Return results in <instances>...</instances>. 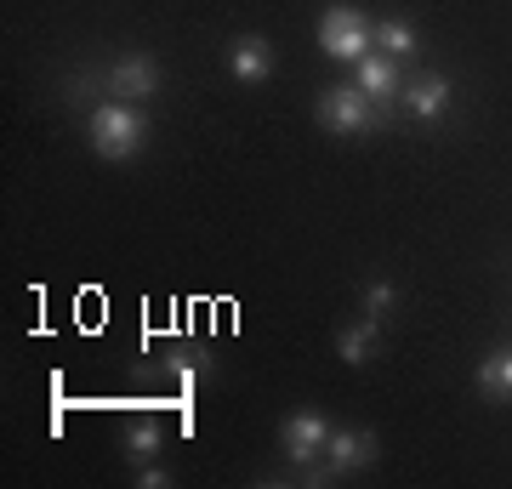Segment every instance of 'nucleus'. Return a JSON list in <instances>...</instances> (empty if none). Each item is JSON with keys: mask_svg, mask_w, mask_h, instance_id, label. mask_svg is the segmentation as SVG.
Returning <instances> with one entry per match:
<instances>
[{"mask_svg": "<svg viewBox=\"0 0 512 489\" xmlns=\"http://www.w3.org/2000/svg\"><path fill=\"white\" fill-rule=\"evenodd\" d=\"M86 143H92L97 160H137L148 148V114L137 103H92L86 109Z\"/></svg>", "mask_w": 512, "mask_h": 489, "instance_id": "f257e3e1", "label": "nucleus"}, {"mask_svg": "<svg viewBox=\"0 0 512 489\" xmlns=\"http://www.w3.org/2000/svg\"><path fill=\"white\" fill-rule=\"evenodd\" d=\"M313 120L330 131V137H365V131H382L393 120V109L370 103L359 86H325L319 103H313Z\"/></svg>", "mask_w": 512, "mask_h": 489, "instance_id": "f03ea898", "label": "nucleus"}, {"mask_svg": "<svg viewBox=\"0 0 512 489\" xmlns=\"http://www.w3.org/2000/svg\"><path fill=\"white\" fill-rule=\"evenodd\" d=\"M370 46H376V23L353 6H330L319 18V52L336 57V63H365Z\"/></svg>", "mask_w": 512, "mask_h": 489, "instance_id": "7ed1b4c3", "label": "nucleus"}, {"mask_svg": "<svg viewBox=\"0 0 512 489\" xmlns=\"http://www.w3.org/2000/svg\"><path fill=\"white\" fill-rule=\"evenodd\" d=\"M330 427L319 410H296V416H285V427H279V450H285V461H296V467H313V461H325V444H330Z\"/></svg>", "mask_w": 512, "mask_h": 489, "instance_id": "20e7f679", "label": "nucleus"}, {"mask_svg": "<svg viewBox=\"0 0 512 489\" xmlns=\"http://www.w3.org/2000/svg\"><path fill=\"white\" fill-rule=\"evenodd\" d=\"M103 86H109L120 103H143V97L160 91V63H154L148 52H126V57H114L109 69H103Z\"/></svg>", "mask_w": 512, "mask_h": 489, "instance_id": "39448f33", "label": "nucleus"}, {"mask_svg": "<svg viewBox=\"0 0 512 489\" xmlns=\"http://www.w3.org/2000/svg\"><path fill=\"white\" fill-rule=\"evenodd\" d=\"M359 69V80L353 86L365 91L370 103H382V109H393L404 97V69H399V57H387V52H370L365 63H353Z\"/></svg>", "mask_w": 512, "mask_h": 489, "instance_id": "423d86ee", "label": "nucleus"}, {"mask_svg": "<svg viewBox=\"0 0 512 489\" xmlns=\"http://www.w3.org/2000/svg\"><path fill=\"white\" fill-rule=\"evenodd\" d=\"M228 74H234L239 86H262V80L274 74V46H268L262 35L228 40Z\"/></svg>", "mask_w": 512, "mask_h": 489, "instance_id": "0eeeda50", "label": "nucleus"}, {"mask_svg": "<svg viewBox=\"0 0 512 489\" xmlns=\"http://www.w3.org/2000/svg\"><path fill=\"white\" fill-rule=\"evenodd\" d=\"M376 455H382L376 433H359V427H336V433H330V444H325L330 472H359V467H370Z\"/></svg>", "mask_w": 512, "mask_h": 489, "instance_id": "6e6552de", "label": "nucleus"}, {"mask_svg": "<svg viewBox=\"0 0 512 489\" xmlns=\"http://www.w3.org/2000/svg\"><path fill=\"white\" fill-rule=\"evenodd\" d=\"M404 114H416L421 126H433L444 109H450V80L444 74H416V80H404Z\"/></svg>", "mask_w": 512, "mask_h": 489, "instance_id": "1a4fd4ad", "label": "nucleus"}, {"mask_svg": "<svg viewBox=\"0 0 512 489\" xmlns=\"http://www.w3.org/2000/svg\"><path fill=\"white\" fill-rule=\"evenodd\" d=\"M382 342V319H359V325H348L342 336H336V353H342V364H365L370 359V347Z\"/></svg>", "mask_w": 512, "mask_h": 489, "instance_id": "9d476101", "label": "nucleus"}, {"mask_svg": "<svg viewBox=\"0 0 512 489\" xmlns=\"http://www.w3.org/2000/svg\"><path fill=\"white\" fill-rule=\"evenodd\" d=\"M478 387L490 399H512V347H495L490 359L478 364Z\"/></svg>", "mask_w": 512, "mask_h": 489, "instance_id": "9b49d317", "label": "nucleus"}, {"mask_svg": "<svg viewBox=\"0 0 512 489\" xmlns=\"http://www.w3.org/2000/svg\"><path fill=\"white\" fill-rule=\"evenodd\" d=\"M160 421L154 416H137V421H126V455L131 461H137V467H143L148 455H160Z\"/></svg>", "mask_w": 512, "mask_h": 489, "instance_id": "f8f14e48", "label": "nucleus"}, {"mask_svg": "<svg viewBox=\"0 0 512 489\" xmlns=\"http://www.w3.org/2000/svg\"><path fill=\"white\" fill-rule=\"evenodd\" d=\"M376 46H382L387 57H410L421 40H416V29H410L404 18H382V23H376Z\"/></svg>", "mask_w": 512, "mask_h": 489, "instance_id": "ddd939ff", "label": "nucleus"}, {"mask_svg": "<svg viewBox=\"0 0 512 489\" xmlns=\"http://www.w3.org/2000/svg\"><path fill=\"white\" fill-rule=\"evenodd\" d=\"M359 302H365V313H370V319H387V313H393V285H387V279H370Z\"/></svg>", "mask_w": 512, "mask_h": 489, "instance_id": "4468645a", "label": "nucleus"}, {"mask_svg": "<svg viewBox=\"0 0 512 489\" xmlns=\"http://www.w3.org/2000/svg\"><path fill=\"white\" fill-rule=\"evenodd\" d=\"M97 86H103V69H80V74H69V91H63V97H69V103H92Z\"/></svg>", "mask_w": 512, "mask_h": 489, "instance_id": "2eb2a0df", "label": "nucleus"}, {"mask_svg": "<svg viewBox=\"0 0 512 489\" xmlns=\"http://www.w3.org/2000/svg\"><path fill=\"white\" fill-rule=\"evenodd\" d=\"M137 484H143V489H165V484H171V472L154 467V461H143V467H137Z\"/></svg>", "mask_w": 512, "mask_h": 489, "instance_id": "dca6fc26", "label": "nucleus"}]
</instances>
